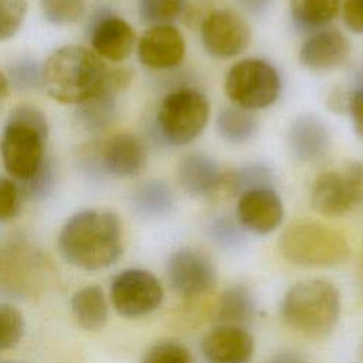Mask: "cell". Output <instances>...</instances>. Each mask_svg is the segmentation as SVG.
I'll return each instance as SVG.
<instances>
[{"instance_id":"obj_1","label":"cell","mask_w":363,"mask_h":363,"mask_svg":"<svg viewBox=\"0 0 363 363\" xmlns=\"http://www.w3.org/2000/svg\"><path fill=\"white\" fill-rule=\"evenodd\" d=\"M61 257L84 271H99L113 265L123 254V228L116 213L86 208L72 214L57 238Z\"/></svg>"},{"instance_id":"obj_2","label":"cell","mask_w":363,"mask_h":363,"mask_svg":"<svg viewBox=\"0 0 363 363\" xmlns=\"http://www.w3.org/2000/svg\"><path fill=\"white\" fill-rule=\"evenodd\" d=\"M43 86L64 105H81L106 91L118 94L111 82V68L82 45H64L48 55L43 65Z\"/></svg>"},{"instance_id":"obj_3","label":"cell","mask_w":363,"mask_h":363,"mask_svg":"<svg viewBox=\"0 0 363 363\" xmlns=\"http://www.w3.org/2000/svg\"><path fill=\"white\" fill-rule=\"evenodd\" d=\"M337 288L320 278L303 279L292 285L281 303L285 323L308 337H325L333 332L340 316Z\"/></svg>"},{"instance_id":"obj_4","label":"cell","mask_w":363,"mask_h":363,"mask_svg":"<svg viewBox=\"0 0 363 363\" xmlns=\"http://www.w3.org/2000/svg\"><path fill=\"white\" fill-rule=\"evenodd\" d=\"M278 248L284 259L302 267H336L352 255L349 241L340 231L311 220L289 224L279 237Z\"/></svg>"},{"instance_id":"obj_5","label":"cell","mask_w":363,"mask_h":363,"mask_svg":"<svg viewBox=\"0 0 363 363\" xmlns=\"http://www.w3.org/2000/svg\"><path fill=\"white\" fill-rule=\"evenodd\" d=\"M208 118L210 102L203 92L194 88H177L162 99L156 115V130L167 145L186 146L203 133Z\"/></svg>"},{"instance_id":"obj_6","label":"cell","mask_w":363,"mask_h":363,"mask_svg":"<svg viewBox=\"0 0 363 363\" xmlns=\"http://www.w3.org/2000/svg\"><path fill=\"white\" fill-rule=\"evenodd\" d=\"M228 99L247 111L271 106L279 96L281 78L274 65L261 58H245L234 64L224 81Z\"/></svg>"},{"instance_id":"obj_7","label":"cell","mask_w":363,"mask_h":363,"mask_svg":"<svg viewBox=\"0 0 363 363\" xmlns=\"http://www.w3.org/2000/svg\"><path fill=\"white\" fill-rule=\"evenodd\" d=\"M47 136L48 132L9 118L0 139V155L9 176L23 183L37 174L45 162Z\"/></svg>"},{"instance_id":"obj_8","label":"cell","mask_w":363,"mask_h":363,"mask_svg":"<svg viewBox=\"0 0 363 363\" xmlns=\"http://www.w3.org/2000/svg\"><path fill=\"white\" fill-rule=\"evenodd\" d=\"M109 296L119 315L140 318L159 308L163 301V288L150 271L128 268L113 277Z\"/></svg>"},{"instance_id":"obj_9","label":"cell","mask_w":363,"mask_h":363,"mask_svg":"<svg viewBox=\"0 0 363 363\" xmlns=\"http://www.w3.org/2000/svg\"><path fill=\"white\" fill-rule=\"evenodd\" d=\"M200 37L210 55L233 58L248 47L251 28L241 14L230 9H216L204 16Z\"/></svg>"},{"instance_id":"obj_10","label":"cell","mask_w":363,"mask_h":363,"mask_svg":"<svg viewBox=\"0 0 363 363\" xmlns=\"http://www.w3.org/2000/svg\"><path fill=\"white\" fill-rule=\"evenodd\" d=\"M166 274L173 291L184 298L208 292L217 281L211 259L193 248L176 250L167 259Z\"/></svg>"},{"instance_id":"obj_11","label":"cell","mask_w":363,"mask_h":363,"mask_svg":"<svg viewBox=\"0 0 363 363\" xmlns=\"http://www.w3.org/2000/svg\"><path fill=\"white\" fill-rule=\"evenodd\" d=\"M238 224L254 234L275 231L284 220V204L272 186L257 187L242 193L237 203Z\"/></svg>"},{"instance_id":"obj_12","label":"cell","mask_w":363,"mask_h":363,"mask_svg":"<svg viewBox=\"0 0 363 363\" xmlns=\"http://www.w3.org/2000/svg\"><path fill=\"white\" fill-rule=\"evenodd\" d=\"M138 58L150 69H172L186 54L183 34L172 24L149 27L136 43Z\"/></svg>"},{"instance_id":"obj_13","label":"cell","mask_w":363,"mask_h":363,"mask_svg":"<svg viewBox=\"0 0 363 363\" xmlns=\"http://www.w3.org/2000/svg\"><path fill=\"white\" fill-rule=\"evenodd\" d=\"M147 150L133 133H116L108 138L98 150V167L113 177H135L145 169Z\"/></svg>"},{"instance_id":"obj_14","label":"cell","mask_w":363,"mask_h":363,"mask_svg":"<svg viewBox=\"0 0 363 363\" xmlns=\"http://www.w3.org/2000/svg\"><path fill=\"white\" fill-rule=\"evenodd\" d=\"M200 347L208 363H248L254 337L244 326L220 323L203 336Z\"/></svg>"},{"instance_id":"obj_15","label":"cell","mask_w":363,"mask_h":363,"mask_svg":"<svg viewBox=\"0 0 363 363\" xmlns=\"http://www.w3.org/2000/svg\"><path fill=\"white\" fill-rule=\"evenodd\" d=\"M89 40L94 52L112 62L126 60L136 45V34L132 26L123 18L105 11L94 20Z\"/></svg>"},{"instance_id":"obj_16","label":"cell","mask_w":363,"mask_h":363,"mask_svg":"<svg viewBox=\"0 0 363 363\" xmlns=\"http://www.w3.org/2000/svg\"><path fill=\"white\" fill-rule=\"evenodd\" d=\"M350 54V43L335 28L313 31L299 48V62L312 71H326L339 67Z\"/></svg>"},{"instance_id":"obj_17","label":"cell","mask_w":363,"mask_h":363,"mask_svg":"<svg viewBox=\"0 0 363 363\" xmlns=\"http://www.w3.org/2000/svg\"><path fill=\"white\" fill-rule=\"evenodd\" d=\"M311 203L319 214L326 217H339L360 206L343 170L320 173L313 182Z\"/></svg>"},{"instance_id":"obj_18","label":"cell","mask_w":363,"mask_h":363,"mask_svg":"<svg viewBox=\"0 0 363 363\" xmlns=\"http://www.w3.org/2000/svg\"><path fill=\"white\" fill-rule=\"evenodd\" d=\"M223 174L218 163L203 152L184 155L177 166L182 189L194 197H210L223 189Z\"/></svg>"},{"instance_id":"obj_19","label":"cell","mask_w":363,"mask_h":363,"mask_svg":"<svg viewBox=\"0 0 363 363\" xmlns=\"http://www.w3.org/2000/svg\"><path fill=\"white\" fill-rule=\"evenodd\" d=\"M330 136L325 122L316 115L303 113L295 118L286 132L291 155L299 162L316 160L329 147Z\"/></svg>"},{"instance_id":"obj_20","label":"cell","mask_w":363,"mask_h":363,"mask_svg":"<svg viewBox=\"0 0 363 363\" xmlns=\"http://www.w3.org/2000/svg\"><path fill=\"white\" fill-rule=\"evenodd\" d=\"M71 311L77 323L85 330H99L109 315L108 301L99 285L79 288L71 298Z\"/></svg>"},{"instance_id":"obj_21","label":"cell","mask_w":363,"mask_h":363,"mask_svg":"<svg viewBox=\"0 0 363 363\" xmlns=\"http://www.w3.org/2000/svg\"><path fill=\"white\" fill-rule=\"evenodd\" d=\"M130 203L140 217L159 218L167 216L174 206V194L167 183L157 179L145 180L135 187Z\"/></svg>"},{"instance_id":"obj_22","label":"cell","mask_w":363,"mask_h":363,"mask_svg":"<svg viewBox=\"0 0 363 363\" xmlns=\"http://www.w3.org/2000/svg\"><path fill=\"white\" fill-rule=\"evenodd\" d=\"M255 298L252 291L244 284H235L227 288L217 305V316L220 323L244 326L255 316Z\"/></svg>"},{"instance_id":"obj_23","label":"cell","mask_w":363,"mask_h":363,"mask_svg":"<svg viewBox=\"0 0 363 363\" xmlns=\"http://www.w3.org/2000/svg\"><path fill=\"white\" fill-rule=\"evenodd\" d=\"M294 24L303 31L325 28L337 14L340 0H289Z\"/></svg>"},{"instance_id":"obj_24","label":"cell","mask_w":363,"mask_h":363,"mask_svg":"<svg viewBox=\"0 0 363 363\" xmlns=\"http://www.w3.org/2000/svg\"><path fill=\"white\" fill-rule=\"evenodd\" d=\"M257 119L251 111L231 105L218 111L216 128L218 135L228 143L240 145L250 140L257 132Z\"/></svg>"},{"instance_id":"obj_25","label":"cell","mask_w":363,"mask_h":363,"mask_svg":"<svg viewBox=\"0 0 363 363\" xmlns=\"http://www.w3.org/2000/svg\"><path fill=\"white\" fill-rule=\"evenodd\" d=\"M78 119L91 132H98L111 125L116 112V92H102L78 105Z\"/></svg>"},{"instance_id":"obj_26","label":"cell","mask_w":363,"mask_h":363,"mask_svg":"<svg viewBox=\"0 0 363 363\" xmlns=\"http://www.w3.org/2000/svg\"><path fill=\"white\" fill-rule=\"evenodd\" d=\"M272 184V173L264 164H247L223 174V189L233 196H241L242 193Z\"/></svg>"},{"instance_id":"obj_27","label":"cell","mask_w":363,"mask_h":363,"mask_svg":"<svg viewBox=\"0 0 363 363\" xmlns=\"http://www.w3.org/2000/svg\"><path fill=\"white\" fill-rule=\"evenodd\" d=\"M187 9V0H139L138 14L145 24H172Z\"/></svg>"},{"instance_id":"obj_28","label":"cell","mask_w":363,"mask_h":363,"mask_svg":"<svg viewBox=\"0 0 363 363\" xmlns=\"http://www.w3.org/2000/svg\"><path fill=\"white\" fill-rule=\"evenodd\" d=\"M44 18L54 26L77 23L85 11V0H40Z\"/></svg>"},{"instance_id":"obj_29","label":"cell","mask_w":363,"mask_h":363,"mask_svg":"<svg viewBox=\"0 0 363 363\" xmlns=\"http://www.w3.org/2000/svg\"><path fill=\"white\" fill-rule=\"evenodd\" d=\"M24 335V316L10 303H0V350L20 343Z\"/></svg>"},{"instance_id":"obj_30","label":"cell","mask_w":363,"mask_h":363,"mask_svg":"<svg viewBox=\"0 0 363 363\" xmlns=\"http://www.w3.org/2000/svg\"><path fill=\"white\" fill-rule=\"evenodd\" d=\"M140 363H193L190 350L174 340H160L152 345Z\"/></svg>"},{"instance_id":"obj_31","label":"cell","mask_w":363,"mask_h":363,"mask_svg":"<svg viewBox=\"0 0 363 363\" xmlns=\"http://www.w3.org/2000/svg\"><path fill=\"white\" fill-rule=\"evenodd\" d=\"M26 0H0V43L17 34L27 14Z\"/></svg>"},{"instance_id":"obj_32","label":"cell","mask_w":363,"mask_h":363,"mask_svg":"<svg viewBox=\"0 0 363 363\" xmlns=\"http://www.w3.org/2000/svg\"><path fill=\"white\" fill-rule=\"evenodd\" d=\"M54 183H55L54 164L51 160L45 159L44 164L37 172V174L30 180L20 183L18 189L23 197H27L31 200H43L50 196V193L54 189Z\"/></svg>"},{"instance_id":"obj_33","label":"cell","mask_w":363,"mask_h":363,"mask_svg":"<svg viewBox=\"0 0 363 363\" xmlns=\"http://www.w3.org/2000/svg\"><path fill=\"white\" fill-rule=\"evenodd\" d=\"M9 82L17 89H33L43 85V67L34 61L23 60L9 68Z\"/></svg>"},{"instance_id":"obj_34","label":"cell","mask_w":363,"mask_h":363,"mask_svg":"<svg viewBox=\"0 0 363 363\" xmlns=\"http://www.w3.org/2000/svg\"><path fill=\"white\" fill-rule=\"evenodd\" d=\"M242 227L235 224L228 217H218L210 224V234L213 240L225 248H235L242 242Z\"/></svg>"},{"instance_id":"obj_35","label":"cell","mask_w":363,"mask_h":363,"mask_svg":"<svg viewBox=\"0 0 363 363\" xmlns=\"http://www.w3.org/2000/svg\"><path fill=\"white\" fill-rule=\"evenodd\" d=\"M21 193L18 184L9 177H0V223L14 218L20 213Z\"/></svg>"},{"instance_id":"obj_36","label":"cell","mask_w":363,"mask_h":363,"mask_svg":"<svg viewBox=\"0 0 363 363\" xmlns=\"http://www.w3.org/2000/svg\"><path fill=\"white\" fill-rule=\"evenodd\" d=\"M342 16L346 28L354 34H363V0H345Z\"/></svg>"},{"instance_id":"obj_37","label":"cell","mask_w":363,"mask_h":363,"mask_svg":"<svg viewBox=\"0 0 363 363\" xmlns=\"http://www.w3.org/2000/svg\"><path fill=\"white\" fill-rule=\"evenodd\" d=\"M349 112L357 136L363 138V85H360L349 99Z\"/></svg>"},{"instance_id":"obj_38","label":"cell","mask_w":363,"mask_h":363,"mask_svg":"<svg viewBox=\"0 0 363 363\" xmlns=\"http://www.w3.org/2000/svg\"><path fill=\"white\" fill-rule=\"evenodd\" d=\"M343 172L354 190L359 204H363V163L352 162L343 169Z\"/></svg>"},{"instance_id":"obj_39","label":"cell","mask_w":363,"mask_h":363,"mask_svg":"<svg viewBox=\"0 0 363 363\" xmlns=\"http://www.w3.org/2000/svg\"><path fill=\"white\" fill-rule=\"evenodd\" d=\"M267 363H309L303 354L295 350H279L274 353Z\"/></svg>"},{"instance_id":"obj_40","label":"cell","mask_w":363,"mask_h":363,"mask_svg":"<svg viewBox=\"0 0 363 363\" xmlns=\"http://www.w3.org/2000/svg\"><path fill=\"white\" fill-rule=\"evenodd\" d=\"M242 9L252 14H259L262 13L269 4L271 0H237Z\"/></svg>"},{"instance_id":"obj_41","label":"cell","mask_w":363,"mask_h":363,"mask_svg":"<svg viewBox=\"0 0 363 363\" xmlns=\"http://www.w3.org/2000/svg\"><path fill=\"white\" fill-rule=\"evenodd\" d=\"M9 89H10L9 78H7V75H6V74H3V72L0 71V109H1L3 102H4V101H6V98H7Z\"/></svg>"},{"instance_id":"obj_42","label":"cell","mask_w":363,"mask_h":363,"mask_svg":"<svg viewBox=\"0 0 363 363\" xmlns=\"http://www.w3.org/2000/svg\"><path fill=\"white\" fill-rule=\"evenodd\" d=\"M357 288H359V295L363 301V242H362V251H360V257H359V264H357Z\"/></svg>"},{"instance_id":"obj_43","label":"cell","mask_w":363,"mask_h":363,"mask_svg":"<svg viewBox=\"0 0 363 363\" xmlns=\"http://www.w3.org/2000/svg\"><path fill=\"white\" fill-rule=\"evenodd\" d=\"M356 363H363V339L359 345V349H357V356H356Z\"/></svg>"},{"instance_id":"obj_44","label":"cell","mask_w":363,"mask_h":363,"mask_svg":"<svg viewBox=\"0 0 363 363\" xmlns=\"http://www.w3.org/2000/svg\"><path fill=\"white\" fill-rule=\"evenodd\" d=\"M0 363H21L17 360H9V359H0Z\"/></svg>"}]
</instances>
